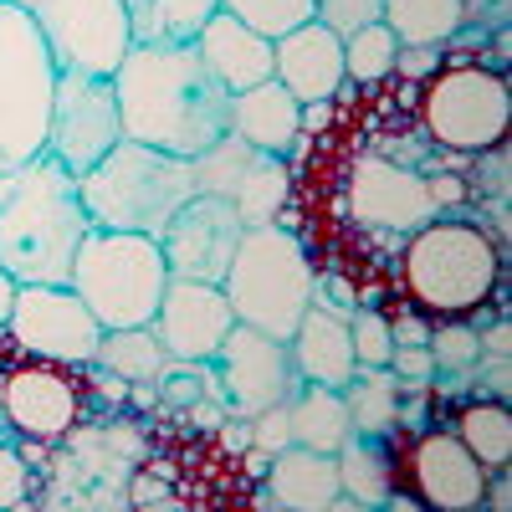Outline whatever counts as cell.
I'll use <instances>...</instances> for the list:
<instances>
[{
    "instance_id": "cell-1",
    "label": "cell",
    "mask_w": 512,
    "mask_h": 512,
    "mask_svg": "<svg viewBox=\"0 0 512 512\" xmlns=\"http://www.w3.org/2000/svg\"><path fill=\"white\" fill-rule=\"evenodd\" d=\"M123 139L195 159L231 128V93L190 47H128L113 72Z\"/></svg>"
},
{
    "instance_id": "cell-2",
    "label": "cell",
    "mask_w": 512,
    "mask_h": 512,
    "mask_svg": "<svg viewBox=\"0 0 512 512\" xmlns=\"http://www.w3.org/2000/svg\"><path fill=\"white\" fill-rule=\"evenodd\" d=\"M93 231L77 175L52 154H36L0 175V267L26 282H67L82 236Z\"/></svg>"
},
{
    "instance_id": "cell-3",
    "label": "cell",
    "mask_w": 512,
    "mask_h": 512,
    "mask_svg": "<svg viewBox=\"0 0 512 512\" xmlns=\"http://www.w3.org/2000/svg\"><path fill=\"white\" fill-rule=\"evenodd\" d=\"M82 210L98 231L164 236L175 210L195 195V164L134 139H118L88 175H77Z\"/></svg>"
},
{
    "instance_id": "cell-4",
    "label": "cell",
    "mask_w": 512,
    "mask_h": 512,
    "mask_svg": "<svg viewBox=\"0 0 512 512\" xmlns=\"http://www.w3.org/2000/svg\"><path fill=\"white\" fill-rule=\"evenodd\" d=\"M221 287H226V303H231L236 323L277 338V344H287L297 318H303L308 303L318 297V277H313L308 251L277 221L272 226H246Z\"/></svg>"
},
{
    "instance_id": "cell-5",
    "label": "cell",
    "mask_w": 512,
    "mask_h": 512,
    "mask_svg": "<svg viewBox=\"0 0 512 512\" xmlns=\"http://www.w3.org/2000/svg\"><path fill=\"white\" fill-rule=\"evenodd\" d=\"M67 287L88 303V313L103 328H134V323L154 318L159 297L169 287V262L154 236L93 226L72 256Z\"/></svg>"
},
{
    "instance_id": "cell-6",
    "label": "cell",
    "mask_w": 512,
    "mask_h": 512,
    "mask_svg": "<svg viewBox=\"0 0 512 512\" xmlns=\"http://www.w3.org/2000/svg\"><path fill=\"white\" fill-rule=\"evenodd\" d=\"M405 292L425 313L461 318L482 308L497 287V246L472 221H425L405 246Z\"/></svg>"
},
{
    "instance_id": "cell-7",
    "label": "cell",
    "mask_w": 512,
    "mask_h": 512,
    "mask_svg": "<svg viewBox=\"0 0 512 512\" xmlns=\"http://www.w3.org/2000/svg\"><path fill=\"white\" fill-rule=\"evenodd\" d=\"M57 93V62L36 21L0 0V175L47 154V123Z\"/></svg>"
},
{
    "instance_id": "cell-8",
    "label": "cell",
    "mask_w": 512,
    "mask_h": 512,
    "mask_svg": "<svg viewBox=\"0 0 512 512\" xmlns=\"http://www.w3.org/2000/svg\"><path fill=\"white\" fill-rule=\"evenodd\" d=\"M36 21L41 41L57 62V72H98L113 77L128 57V16L123 0H16Z\"/></svg>"
},
{
    "instance_id": "cell-9",
    "label": "cell",
    "mask_w": 512,
    "mask_h": 512,
    "mask_svg": "<svg viewBox=\"0 0 512 512\" xmlns=\"http://www.w3.org/2000/svg\"><path fill=\"white\" fill-rule=\"evenodd\" d=\"M420 123L425 134L446 149H492L507 134V82L492 67H456L431 77L420 98Z\"/></svg>"
},
{
    "instance_id": "cell-10",
    "label": "cell",
    "mask_w": 512,
    "mask_h": 512,
    "mask_svg": "<svg viewBox=\"0 0 512 512\" xmlns=\"http://www.w3.org/2000/svg\"><path fill=\"white\" fill-rule=\"evenodd\" d=\"M118 139H123V118H118L113 77H98V72H57L52 123H47V154L57 164H67L72 175H88V169Z\"/></svg>"
},
{
    "instance_id": "cell-11",
    "label": "cell",
    "mask_w": 512,
    "mask_h": 512,
    "mask_svg": "<svg viewBox=\"0 0 512 512\" xmlns=\"http://www.w3.org/2000/svg\"><path fill=\"white\" fill-rule=\"evenodd\" d=\"M6 333L31 354V359H52V364H93L103 323L88 313V303L67 287V282H26L16 292V308Z\"/></svg>"
},
{
    "instance_id": "cell-12",
    "label": "cell",
    "mask_w": 512,
    "mask_h": 512,
    "mask_svg": "<svg viewBox=\"0 0 512 512\" xmlns=\"http://www.w3.org/2000/svg\"><path fill=\"white\" fill-rule=\"evenodd\" d=\"M82 410H88V395H82L72 364L26 359L0 374V420L21 441H36V446L67 441L77 431Z\"/></svg>"
},
{
    "instance_id": "cell-13",
    "label": "cell",
    "mask_w": 512,
    "mask_h": 512,
    "mask_svg": "<svg viewBox=\"0 0 512 512\" xmlns=\"http://www.w3.org/2000/svg\"><path fill=\"white\" fill-rule=\"evenodd\" d=\"M246 226L236 216V205L221 200V195H190L175 221L164 226L159 236V251L169 262V277H195V282H226L231 272V256L241 246Z\"/></svg>"
},
{
    "instance_id": "cell-14",
    "label": "cell",
    "mask_w": 512,
    "mask_h": 512,
    "mask_svg": "<svg viewBox=\"0 0 512 512\" xmlns=\"http://www.w3.org/2000/svg\"><path fill=\"white\" fill-rule=\"evenodd\" d=\"M154 333L180 364H210L226 333L236 328V313L226 303L221 282H195V277H169L159 308H154Z\"/></svg>"
},
{
    "instance_id": "cell-15",
    "label": "cell",
    "mask_w": 512,
    "mask_h": 512,
    "mask_svg": "<svg viewBox=\"0 0 512 512\" xmlns=\"http://www.w3.org/2000/svg\"><path fill=\"white\" fill-rule=\"evenodd\" d=\"M210 364H221V390L231 395V405L241 415H256V410H267L277 400H292L297 369L287 359V344H277V338L256 333L246 323H236L226 333V344L216 349Z\"/></svg>"
},
{
    "instance_id": "cell-16",
    "label": "cell",
    "mask_w": 512,
    "mask_h": 512,
    "mask_svg": "<svg viewBox=\"0 0 512 512\" xmlns=\"http://www.w3.org/2000/svg\"><path fill=\"white\" fill-rule=\"evenodd\" d=\"M349 205L364 226L379 231H415L425 221H436V200L415 169H400L390 159H359L354 185H349Z\"/></svg>"
},
{
    "instance_id": "cell-17",
    "label": "cell",
    "mask_w": 512,
    "mask_h": 512,
    "mask_svg": "<svg viewBox=\"0 0 512 512\" xmlns=\"http://www.w3.org/2000/svg\"><path fill=\"white\" fill-rule=\"evenodd\" d=\"M410 482L425 507L461 512V507H482L487 497V472L482 461L466 451L451 431H425L410 451Z\"/></svg>"
},
{
    "instance_id": "cell-18",
    "label": "cell",
    "mask_w": 512,
    "mask_h": 512,
    "mask_svg": "<svg viewBox=\"0 0 512 512\" xmlns=\"http://www.w3.org/2000/svg\"><path fill=\"white\" fill-rule=\"evenodd\" d=\"M277 52V82L297 103H328L344 88V36L328 31L323 21H303L297 31L272 41Z\"/></svg>"
},
{
    "instance_id": "cell-19",
    "label": "cell",
    "mask_w": 512,
    "mask_h": 512,
    "mask_svg": "<svg viewBox=\"0 0 512 512\" xmlns=\"http://www.w3.org/2000/svg\"><path fill=\"white\" fill-rule=\"evenodd\" d=\"M287 359L303 384H328V390H344L354 379L359 359H354V338H349V318L328 308V303H308V313L297 318L292 338H287Z\"/></svg>"
},
{
    "instance_id": "cell-20",
    "label": "cell",
    "mask_w": 512,
    "mask_h": 512,
    "mask_svg": "<svg viewBox=\"0 0 512 512\" xmlns=\"http://www.w3.org/2000/svg\"><path fill=\"white\" fill-rule=\"evenodd\" d=\"M195 52H200V62L210 67V77H216L226 93H246V88H256V82L277 77L272 41L262 31L241 26L226 11H216V16L205 21V31L195 36Z\"/></svg>"
},
{
    "instance_id": "cell-21",
    "label": "cell",
    "mask_w": 512,
    "mask_h": 512,
    "mask_svg": "<svg viewBox=\"0 0 512 512\" xmlns=\"http://www.w3.org/2000/svg\"><path fill=\"white\" fill-rule=\"evenodd\" d=\"M303 128V103H297L277 77L256 82L246 93H231V134L262 154H287Z\"/></svg>"
},
{
    "instance_id": "cell-22",
    "label": "cell",
    "mask_w": 512,
    "mask_h": 512,
    "mask_svg": "<svg viewBox=\"0 0 512 512\" xmlns=\"http://www.w3.org/2000/svg\"><path fill=\"white\" fill-rule=\"evenodd\" d=\"M272 502L292 512H318L338 507V461L333 451H308V446H282L267 472Z\"/></svg>"
},
{
    "instance_id": "cell-23",
    "label": "cell",
    "mask_w": 512,
    "mask_h": 512,
    "mask_svg": "<svg viewBox=\"0 0 512 512\" xmlns=\"http://www.w3.org/2000/svg\"><path fill=\"white\" fill-rule=\"evenodd\" d=\"M221 0H123L134 47H190Z\"/></svg>"
},
{
    "instance_id": "cell-24",
    "label": "cell",
    "mask_w": 512,
    "mask_h": 512,
    "mask_svg": "<svg viewBox=\"0 0 512 512\" xmlns=\"http://www.w3.org/2000/svg\"><path fill=\"white\" fill-rule=\"evenodd\" d=\"M175 364L169 349L159 344L154 323H134V328H103L93 369L123 379V384H159V374Z\"/></svg>"
},
{
    "instance_id": "cell-25",
    "label": "cell",
    "mask_w": 512,
    "mask_h": 512,
    "mask_svg": "<svg viewBox=\"0 0 512 512\" xmlns=\"http://www.w3.org/2000/svg\"><path fill=\"white\" fill-rule=\"evenodd\" d=\"M287 410H292V446L338 451V446L354 436L344 390H328V384H303V390L287 400Z\"/></svg>"
},
{
    "instance_id": "cell-26",
    "label": "cell",
    "mask_w": 512,
    "mask_h": 512,
    "mask_svg": "<svg viewBox=\"0 0 512 512\" xmlns=\"http://www.w3.org/2000/svg\"><path fill=\"white\" fill-rule=\"evenodd\" d=\"M384 26L400 47H441L466 21L461 0H384Z\"/></svg>"
},
{
    "instance_id": "cell-27",
    "label": "cell",
    "mask_w": 512,
    "mask_h": 512,
    "mask_svg": "<svg viewBox=\"0 0 512 512\" xmlns=\"http://www.w3.org/2000/svg\"><path fill=\"white\" fill-rule=\"evenodd\" d=\"M287 190H292V180H287L282 154H262V149H256V159L246 164V175L231 190V205H236L241 226H272L277 210L287 205Z\"/></svg>"
},
{
    "instance_id": "cell-28",
    "label": "cell",
    "mask_w": 512,
    "mask_h": 512,
    "mask_svg": "<svg viewBox=\"0 0 512 512\" xmlns=\"http://www.w3.org/2000/svg\"><path fill=\"white\" fill-rule=\"evenodd\" d=\"M344 400H349V420H354V436H379L400 420V379L390 369H354V379L344 384Z\"/></svg>"
},
{
    "instance_id": "cell-29",
    "label": "cell",
    "mask_w": 512,
    "mask_h": 512,
    "mask_svg": "<svg viewBox=\"0 0 512 512\" xmlns=\"http://www.w3.org/2000/svg\"><path fill=\"white\" fill-rule=\"evenodd\" d=\"M456 441L482 461V472H502L512 461V415L492 400H472L456 420Z\"/></svg>"
},
{
    "instance_id": "cell-30",
    "label": "cell",
    "mask_w": 512,
    "mask_h": 512,
    "mask_svg": "<svg viewBox=\"0 0 512 512\" xmlns=\"http://www.w3.org/2000/svg\"><path fill=\"white\" fill-rule=\"evenodd\" d=\"M333 461H338V492H349V497L364 502V507H374V502L390 497V461H384V451H379L374 441L349 436L344 446L333 451Z\"/></svg>"
},
{
    "instance_id": "cell-31",
    "label": "cell",
    "mask_w": 512,
    "mask_h": 512,
    "mask_svg": "<svg viewBox=\"0 0 512 512\" xmlns=\"http://www.w3.org/2000/svg\"><path fill=\"white\" fill-rule=\"evenodd\" d=\"M395 57H400V41L390 36V26L374 21V26H359L344 36V82H379L395 72Z\"/></svg>"
},
{
    "instance_id": "cell-32",
    "label": "cell",
    "mask_w": 512,
    "mask_h": 512,
    "mask_svg": "<svg viewBox=\"0 0 512 512\" xmlns=\"http://www.w3.org/2000/svg\"><path fill=\"white\" fill-rule=\"evenodd\" d=\"M221 11L251 31H262L267 41H277L303 21H313V0H221Z\"/></svg>"
},
{
    "instance_id": "cell-33",
    "label": "cell",
    "mask_w": 512,
    "mask_h": 512,
    "mask_svg": "<svg viewBox=\"0 0 512 512\" xmlns=\"http://www.w3.org/2000/svg\"><path fill=\"white\" fill-rule=\"evenodd\" d=\"M349 338H354V359H359L364 369H384V364H390L395 338H390V323H384L374 308L349 313Z\"/></svg>"
},
{
    "instance_id": "cell-34",
    "label": "cell",
    "mask_w": 512,
    "mask_h": 512,
    "mask_svg": "<svg viewBox=\"0 0 512 512\" xmlns=\"http://www.w3.org/2000/svg\"><path fill=\"white\" fill-rule=\"evenodd\" d=\"M425 349H431L436 369H472L482 359V333L477 328H436L425 338Z\"/></svg>"
},
{
    "instance_id": "cell-35",
    "label": "cell",
    "mask_w": 512,
    "mask_h": 512,
    "mask_svg": "<svg viewBox=\"0 0 512 512\" xmlns=\"http://www.w3.org/2000/svg\"><path fill=\"white\" fill-rule=\"evenodd\" d=\"M379 16H384V0H313V21H323L338 36H349L359 26H374Z\"/></svg>"
},
{
    "instance_id": "cell-36",
    "label": "cell",
    "mask_w": 512,
    "mask_h": 512,
    "mask_svg": "<svg viewBox=\"0 0 512 512\" xmlns=\"http://www.w3.org/2000/svg\"><path fill=\"white\" fill-rule=\"evenodd\" d=\"M282 446H292V410H287V400H277V405L251 415V451L277 456Z\"/></svg>"
},
{
    "instance_id": "cell-37",
    "label": "cell",
    "mask_w": 512,
    "mask_h": 512,
    "mask_svg": "<svg viewBox=\"0 0 512 512\" xmlns=\"http://www.w3.org/2000/svg\"><path fill=\"white\" fill-rule=\"evenodd\" d=\"M31 502V472H26V456L16 446L0 441V507H26Z\"/></svg>"
},
{
    "instance_id": "cell-38",
    "label": "cell",
    "mask_w": 512,
    "mask_h": 512,
    "mask_svg": "<svg viewBox=\"0 0 512 512\" xmlns=\"http://www.w3.org/2000/svg\"><path fill=\"white\" fill-rule=\"evenodd\" d=\"M384 369H390L395 379H425V374L436 369V359H431V349H425V344H395Z\"/></svg>"
},
{
    "instance_id": "cell-39",
    "label": "cell",
    "mask_w": 512,
    "mask_h": 512,
    "mask_svg": "<svg viewBox=\"0 0 512 512\" xmlns=\"http://www.w3.org/2000/svg\"><path fill=\"white\" fill-rule=\"evenodd\" d=\"M395 67L410 72V77H431L436 72V47H400Z\"/></svg>"
},
{
    "instance_id": "cell-40",
    "label": "cell",
    "mask_w": 512,
    "mask_h": 512,
    "mask_svg": "<svg viewBox=\"0 0 512 512\" xmlns=\"http://www.w3.org/2000/svg\"><path fill=\"white\" fill-rule=\"evenodd\" d=\"M390 338H395V344H425L431 328H425L420 318H400V323H390Z\"/></svg>"
},
{
    "instance_id": "cell-41",
    "label": "cell",
    "mask_w": 512,
    "mask_h": 512,
    "mask_svg": "<svg viewBox=\"0 0 512 512\" xmlns=\"http://www.w3.org/2000/svg\"><path fill=\"white\" fill-rule=\"evenodd\" d=\"M16 292H21V282L0 267V333H6V323H11V308H16Z\"/></svg>"
}]
</instances>
